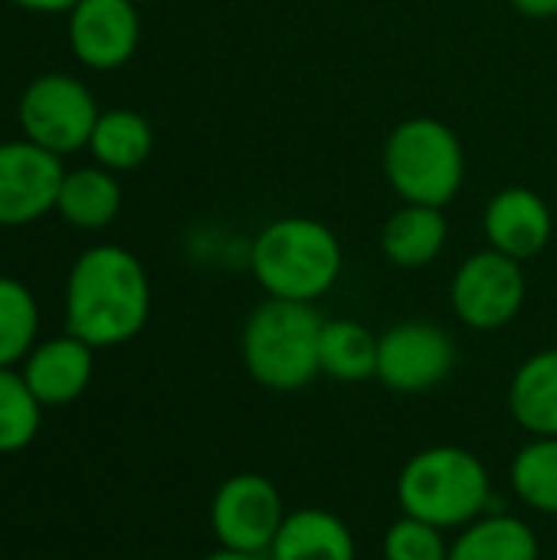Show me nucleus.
<instances>
[{"mask_svg": "<svg viewBox=\"0 0 557 560\" xmlns=\"http://www.w3.org/2000/svg\"><path fill=\"white\" fill-rule=\"evenodd\" d=\"M456 368L453 335L423 318L397 322L378 335V381L394 394H427Z\"/></svg>", "mask_w": 557, "mask_h": 560, "instance_id": "obj_9", "label": "nucleus"}, {"mask_svg": "<svg viewBox=\"0 0 557 560\" xmlns=\"http://www.w3.org/2000/svg\"><path fill=\"white\" fill-rule=\"evenodd\" d=\"M542 548L535 538V528L506 512H489L476 518L473 525L460 528V535L450 541L446 560H538Z\"/></svg>", "mask_w": 557, "mask_h": 560, "instance_id": "obj_18", "label": "nucleus"}, {"mask_svg": "<svg viewBox=\"0 0 557 560\" xmlns=\"http://www.w3.org/2000/svg\"><path fill=\"white\" fill-rule=\"evenodd\" d=\"M318 368L332 381L364 384L378 377V335L355 318H332L322 325Z\"/></svg>", "mask_w": 557, "mask_h": 560, "instance_id": "obj_20", "label": "nucleus"}, {"mask_svg": "<svg viewBox=\"0 0 557 560\" xmlns=\"http://www.w3.org/2000/svg\"><path fill=\"white\" fill-rule=\"evenodd\" d=\"M250 269L269 299L315 305L338 285L345 272V246L328 223L292 213L256 233Z\"/></svg>", "mask_w": 557, "mask_h": 560, "instance_id": "obj_2", "label": "nucleus"}, {"mask_svg": "<svg viewBox=\"0 0 557 560\" xmlns=\"http://www.w3.org/2000/svg\"><path fill=\"white\" fill-rule=\"evenodd\" d=\"M325 318L309 302L263 299L243 331H240V358L246 374L276 394H292L309 387L318 368V341Z\"/></svg>", "mask_w": 557, "mask_h": 560, "instance_id": "obj_3", "label": "nucleus"}, {"mask_svg": "<svg viewBox=\"0 0 557 560\" xmlns=\"http://www.w3.org/2000/svg\"><path fill=\"white\" fill-rule=\"evenodd\" d=\"M397 502L443 532H460L489 515L492 479L483 459L463 446H430L414 453L397 476Z\"/></svg>", "mask_w": 557, "mask_h": 560, "instance_id": "obj_4", "label": "nucleus"}, {"mask_svg": "<svg viewBox=\"0 0 557 560\" xmlns=\"http://www.w3.org/2000/svg\"><path fill=\"white\" fill-rule=\"evenodd\" d=\"M20 374L43 407H66L89 390L95 374V348L69 331L36 341V348L23 358Z\"/></svg>", "mask_w": 557, "mask_h": 560, "instance_id": "obj_13", "label": "nucleus"}, {"mask_svg": "<svg viewBox=\"0 0 557 560\" xmlns=\"http://www.w3.org/2000/svg\"><path fill=\"white\" fill-rule=\"evenodd\" d=\"M138 7H144V3H158V0H135Z\"/></svg>", "mask_w": 557, "mask_h": 560, "instance_id": "obj_28", "label": "nucleus"}, {"mask_svg": "<svg viewBox=\"0 0 557 560\" xmlns=\"http://www.w3.org/2000/svg\"><path fill=\"white\" fill-rule=\"evenodd\" d=\"M509 410L532 436H557V348L535 351L509 384Z\"/></svg>", "mask_w": 557, "mask_h": 560, "instance_id": "obj_17", "label": "nucleus"}, {"mask_svg": "<svg viewBox=\"0 0 557 560\" xmlns=\"http://www.w3.org/2000/svg\"><path fill=\"white\" fill-rule=\"evenodd\" d=\"M7 3L26 13H69L79 0H7Z\"/></svg>", "mask_w": 557, "mask_h": 560, "instance_id": "obj_25", "label": "nucleus"}, {"mask_svg": "<svg viewBox=\"0 0 557 560\" xmlns=\"http://www.w3.org/2000/svg\"><path fill=\"white\" fill-rule=\"evenodd\" d=\"M200 560H259L256 555H243V551H230V548H217V551H210L207 558Z\"/></svg>", "mask_w": 557, "mask_h": 560, "instance_id": "obj_27", "label": "nucleus"}, {"mask_svg": "<svg viewBox=\"0 0 557 560\" xmlns=\"http://www.w3.org/2000/svg\"><path fill=\"white\" fill-rule=\"evenodd\" d=\"M269 560H358L351 528L328 509H295L286 515Z\"/></svg>", "mask_w": 557, "mask_h": 560, "instance_id": "obj_15", "label": "nucleus"}, {"mask_svg": "<svg viewBox=\"0 0 557 560\" xmlns=\"http://www.w3.org/2000/svg\"><path fill=\"white\" fill-rule=\"evenodd\" d=\"M98 115H102V108H98L92 89L69 72L33 75L16 105L23 138H30L33 144H39L59 158L89 148Z\"/></svg>", "mask_w": 557, "mask_h": 560, "instance_id": "obj_6", "label": "nucleus"}, {"mask_svg": "<svg viewBox=\"0 0 557 560\" xmlns=\"http://www.w3.org/2000/svg\"><path fill=\"white\" fill-rule=\"evenodd\" d=\"M286 505L272 479L259 472H240L217 486L210 499V528L220 548L243 555H269L282 522Z\"/></svg>", "mask_w": 557, "mask_h": 560, "instance_id": "obj_8", "label": "nucleus"}, {"mask_svg": "<svg viewBox=\"0 0 557 560\" xmlns=\"http://www.w3.org/2000/svg\"><path fill=\"white\" fill-rule=\"evenodd\" d=\"M529 299V279L519 259L486 246L466 256L450 282L453 315L473 331H499L512 325Z\"/></svg>", "mask_w": 557, "mask_h": 560, "instance_id": "obj_7", "label": "nucleus"}, {"mask_svg": "<svg viewBox=\"0 0 557 560\" xmlns=\"http://www.w3.org/2000/svg\"><path fill=\"white\" fill-rule=\"evenodd\" d=\"M384 560H446L450 541L446 532L437 525H427L414 515H401L381 541Z\"/></svg>", "mask_w": 557, "mask_h": 560, "instance_id": "obj_24", "label": "nucleus"}, {"mask_svg": "<svg viewBox=\"0 0 557 560\" xmlns=\"http://www.w3.org/2000/svg\"><path fill=\"white\" fill-rule=\"evenodd\" d=\"M486 243L519 262L535 259L555 236V213L548 200L529 187H502L483 210Z\"/></svg>", "mask_w": 557, "mask_h": 560, "instance_id": "obj_12", "label": "nucleus"}, {"mask_svg": "<svg viewBox=\"0 0 557 560\" xmlns=\"http://www.w3.org/2000/svg\"><path fill=\"white\" fill-rule=\"evenodd\" d=\"M66 39L72 56L92 72H112L131 62L141 43V16L135 0H79L66 13Z\"/></svg>", "mask_w": 557, "mask_h": 560, "instance_id": "obj_11", "label": "nucleus"}, {"mask_svg": "<svg viewBox=\"0 0 557 560\" xmlns=\"http://www.w3.org/2000/svg\"><path fill=\"white\" fill-rule=\"evenodd\" d=\"M151 315V282L141 259L115 243L89 246L66 276V331L102 348L138 338Z\"/></svg>", "mask_w": 557, "mask_h": 560, "instance_id": "obj_1", "label": "nucleus"}, {"mask_svg": "<svg viewBox=\"0 0 557 560\" xmlns=\"http://www.w3.org/2000/svg\"><path fill=\"white\" fill-rule=\"evenodd\" d=\"M39 341L36 295L13 276H0V368H16Z\"/></svg>", "mask_w": 557, "mask_h": 560, "instance_id": "obj_22", "label": "nucleus"}, {"mask_svg": "<svg viewBox=\"0 0 557 560\" xmlns=\"http://www.w3.org/2000/svg\"><path fill=\"white\" fill-rule=\"evenodd\" d=\"M121 213V184L118 174H112L102 164L72 167L62 177L59 197H56V217L76 230H105Z\"/></svg>", "mask_w": 557, "mask_h": 560, "instance_id": "obj_16", "label": "nucleus"}, {"mask_svg": "<svg viewBox=\"0 0 557 560\" xmlns=\"http://www.w3.org/2000/svg\"><path fill=\"white\" fill-rule=\"evenodd\" d=\"M529 20H552L557 16V0H509Z\"/></svg>", "mask_w": 557, "mask_h": 560, "instance_id": "obj_26", "label": "nucleus"}, {"mask_svg": "<svg viewBox=\"0 0 557 560\" xmlns=\"http://www.w3.org/2000/svg\"><path fill=\"white\" fill-rule=\"evenodd\" d=\"M66 177L59 154L30 138L0 141V226H26L56 213V197Z\"/></svg>", "mask_w": 557, "mask_h": 560, "instance_id": "obj_10", "label": "nucleus"}, {"mask_svg": "<svg viewBox=\"0 0 557 560\" xmlns=\"http://www.w3.org/2000/svg\"><path fill=\"white\" fill-rule=\"evenodd\" d=\"M43 420V404L16 368H0V456L26 450Z\"/></svg>", "mask_w": 557, "mask_h": 560, "instance_id": "obj_23", "label": "nucleus"}, {"mask_svg": "<svg viewBox=\"0 0 557 560\" xmlns=\"http://www.w3.org/2000/svg\"><path fill=\"white\" fill-rule=\"evenodd\" d=\"M384 177L404 203L446 207L466 180V151L460 135L430 115L404 118L391 128L381 151Z\"/></svg>", "mask_w": 557, "mask_h": 560, "instance_id": "obj_5", "label": "nucleus"}, {"mask_svg": "<svg viewBox=\"0 0 557 560\" xmlns=\"http://www.w3.org/2000/svg\"><path fill=\"white\" fill-rule=\"evenodd\" d=\"M450 240L443 207L404 203L381 226V253L397 269H423L440 259Z\"/></svg>", "mask_w": 557, "mask_h": 560, "instance_id": "obj_14", "label": "nucleus"}, {"mask_svg": "<svg viewBox=\"0 0 557 560\" xmlns=\"http://www.w3.org/2000/svg\"><path fill=\"white\" fill-rule=\"evenodd\" d=\"M515 499L538 512L557 515V436H532L509 466Z\"/></svg>", "mask_w": 557, "mask_h": 560, "instance_id": "obj_21", "label": "nucleus"}, {"mask_svg": "<svg viewBox=\"0 0 557 560\" xmlns=\"http://www.w3.org/2000/svg\"><path fill=\"white\" fill-rule=\"evenodd\" d=\"M154 151V128L151 121L135 112V108H108L98 115L92 138H89V154L95 164L108 167L112 174L138 171Z\"/></svg>", "mask_w": 557, "mask_h": 560, "instance_id": "obj_19", "label": "nucleus"}]
</instances>
